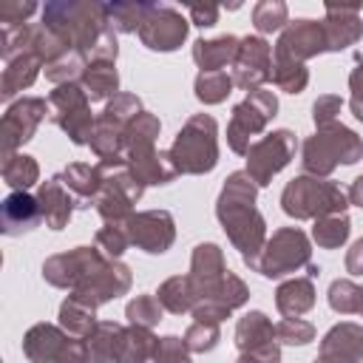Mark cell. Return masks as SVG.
<instances>
[{
    "label": "cell",
    "mask_w": 363,
    "mask_h": 363,
    "mask_svg": "<svg viewBox=\"0 0 363 363\" xmlns=\"http://www.w3.org/2000/svg\"><path fill=\"white\" fill-rule=\"evenodd\" d=\"M255 187L247 173H233L221 199H218V218L233 238V244L244 252V261L250 267L258 264V250L264 241V221L252 207Z\"/></svg>",
    "instance_id": "obj_1"
},
{
    "label": "cell",
    "mask_w": 363,
    "mask_h": 363,
    "mask_svg": "<svg viewBox=\"0 0 363 363\" xmlns=\"http://www.w3.org/2000/svg\"><path fill=\"white\" fill-rule=\"evenodd\" d=\"M45 28L68 48V51H94L99 37L108 28L105 6L96 3H54L43 11Z\"/></svg>",
    "instance_id": "obj_2"
},
{
    "label": "cell",
    "mask_w": 363,
    "mask_h": 363,
    "mask_svg": "<svg viewBox=\"0 0 363 363\" xmlns=\"http://www.w3.org/2000/svg\"><path fill=\"white\" fill-rule=\"evenodd\" d=\"M216 122L210 116H193L170 147L176 173H204L216 164Z\"/></svg>",
    "instance_id": "obj_3"
},
{
    "label": "cell",
    "mask_w": 363,
    "mask_h": 363,
    "mask_svg": "<svg viewBox=\"0 0 363 363\" xmlns=\"http://www.w3.org/2000/svg\"><path fill=\"white\" fill-rule=\"evenodd\" d=\"M363 156V142L343 125H323L303 145V167L312 173H329L337 162H357Z\"/></svg>",
    "instance_id": "obj_4"
},
{
    "label": "cell",
    "mask_w": 363,
    "mask_h": 363,
    "mask_svg": "<svg viewBox=\"0 0 363 363\" xmlns=\"http://www.w3.org/2000/svg\"><path fill=\"white\" fill-rule=\"evenodd\" d=\"M281 204L295 218H315V216H335V213H340L346 207V196L332 182H318V179L301 176V179L286 184Z\"/></svg>",
    "instance_id": "obj_5"
},
{
    "label": "cell",
    "mask_w": 363,
    "mask_h": 363,
    "mask_svg": "<svg viewBox=\"0 0 363 363\" xmlns=\"http://www.w3.org/2000/svg\"><path fill=\"white\" fill-rule=\"evenodd\" d=\"M275 108H278L275 94L261 91V88H255L241 105H235L233 122H230V130H227V139H230L233 150L247 153L250 150V136L258 133L267 125L269 116H275Z\"/></svg>",
    "instance_id": "obj_6"
},
{
    "label": "cell",
    "mask_w": 363,
    "mask_h": 363,
    "mask_svg": "<svg viewBox=\"0 0 363 363\" xmlns=\"http://www.w3.org/2000/svg\"><path fill=\"white\" fill-rule=\"evenodd\" d=\"M309 261V241L301 230H278L272 241L264 250V258H258L255 269L267 278H278L292 272L295 267Z\"/></svg>",
    "instance_id": "obj_7"
},
{
    "label": "cell",
    "mask_w": 363,
    "mask_h": 363,
    "mask_svg": "<svg viewBox=\"0 0 363 363\" xmlns=\"http://www.w3.org/2000/svg\"><path fill=\"white\" fill-rule=\"evenodd\" d=\"M295 153V136L289 130H275L247 150V176L255 184H267Z\"/></svg>",
    "instance_id": "obj_8"
},
{
    "label": "cell",
    "mask_w": 363,
    "mask_h": 363,
    "mask_svg": "<svg viewBox=\"0 0 363 363\" xmlns=\"http://www.w3.org/2000/svg\"><path fill=\"white\" fill-rule=\"evenodd\" d=\"M51 105H54V119L68 130V136L77 145L91 142L88 136H94V122L88 113V94L79 85H74V82L60 85L51 94Z\"/></svg>",
    "instance_id": "obj_9"
},
{
    "label": "cell",
    "mask_w": 363,
    "mask_h": 363,
    "mask_svg": "<svg viewBox=\"0 0 363 363\" xmlns=\"http://www.w3.org/2000/svg\"><path fill=\"white\" fill-rule=\"evenodd\" d=\"M139 37L153 51H173L187 37V20L170 6H150L139 26Z\"/></svg>",
    "instance_id": "obj_10"
},
{
    "label": "cell",
    "mask_w": 363,
    "mask_h": 363,
    "mask_svg": "<svg viewBox=\"0 0 363 363\" xmlns=\"http://www.w3.org/2000/svg\"><path fill=\"white\" fill-rule=\"evenodd\" d=\"M318 51H329V45H326L323 23H315V20L289 23L275 45V57H286V60H298V62H303L306 57H315Z\"/></svg>",
    "instance_id": "obj_11"
},
{
    "label": "cell",
    "mask_w": 363,
    "mask_h": 363,
    "mask_svg": "<svg viewBox=\"0 0 363 363\" xmlns=\"http://www.w3.org/2000/svg\"><path fill=\"white\" fill-rule=\"evenodd\" d=\"M235 77L233 82L241 85V88H252L267 82L272 77V57H269V45L261 40V37H244L241 45H238V54H235Z\"/></svg>",
    "instance_id": "obj_12"
},
{
    "label": "cell",
    "mask_w": 363,
    "mask_h": 363,
    "mask_svg": "<svg viewBox=\"0 0 363 363\" xmlns=\"http://www.w3.org/2000/svg\"><path fill=\"white\" fill-rule=\"evenodd\" d=\"M128 238L130 244L147 250V252H164L173 241V218L164 210L153 213H139L128 218Z\"/></svg>",
    "instance_id": "obj_13"
},
{
    "label": "cell",
    "mask_w": 363,
    "mask_h": 363,
    "mask_svg": "<svg viewBox=\"0 0 363 363\" xmlns=\"http://www.w3.org/2000/svg\"><path fill=\"white\" fill-rule=\"evenodd\" d=\"M357 11H360V6H326L323 31H326L329 51H340L360 37L363 26L357 20Z\"/></svg>",
    "instance_id": "obj_14"
},
{
    "label": "cell",
    "mask_w": 363,
    "mask_h": 363,
    "mask_svg": "<svg viewBox=\"0 0 363 363\" xmlns=\"http://www.w3.org/2000/svg\"><path fill=\"white\" fill-rule=\"evenodd\" d=\"M37 218H40V204L28 193H11L3 201V224H6L9 235L31 230L37 224Z\"/></svg>",
    "instance_id": "obj_15"
},
{
    "label": "cell",
    "mask_w": 363,
    "mask_h": 363,
    "mask_svg": "<svg viewBox=\"0 0 363 363\" xmlns=\"http://www.w3.org/2000/svg\"><path fill=\"white\" fill-rule=\"evenodd\" d=\"M238 45H241V40H235L230 34H224L218 40H207V43L199 40L196 48H193V57L201 65V71H221V65H227L230 60H235Z\"/></svg>",
    "instance_id": "obj_16"
},
{
    "label": "cell",
    "mask_w": 363,
    "mask_h": 363,
    "mask_svg": "<svg viewBox=\"0 0 363 363\" xmlns=\"http://www.w3.org/2000/svg\"><path fill=\"white\" fill-rule=\"evenodd\" d=\"M320 354H343V357L360 360V357H363V329L354 326V323H340V326H335V329L323 337Z\"/></svg>",
    "instance_id": "obj_17"
},
{
    "label": "cell",
    "mask_w": 363,
    "mask_h": 363,
    "mask_svg": "<svg viewBox=\"0 0 363 363\" xmlns=\"http://www.w3.org/2000/svg\"><path fill=\"white\" fill-rule=\"evenodd\" d=\"M116 68H113V60H99L94 57L85 71H82V85H85V94L88 99H105L108 94H116Z\"/></svg>",
    "instance_id": "obj_18"
},
{
    "label": "cell",
    "mask_w": 363,
    "mask_h": 363,
    "mask_svg": "<svg viewBox=\"0 0 363 363\" xmlns=\"http://www.w3.org/2000/svg\"><path fill=\"white\" fill-rule=\"evenodd\" d=\"M65 337L54 326H34L26 337V354L34 363H51L57 354H62Z\"/></svg>",
    "instance_id": "obj_19"
},
{
    "label": "cell",
    "mask_w": 363,
    "mask_h": 363,
    "mask_svg": "<svg viewBox=\"0 0 363 363\" xmlns=\"http://www.w3.org/2000/svg\"><path fill=\"white\" fill-rule=\"evenodd\" d=\"M40 213L45 216V221L54 230H60L68 221V216H71V199L60 187V179H51V182H45L40 187Z\"/></svg>",
    "instance_id": "obj_20"
},
{
    "label": "cell",
    "mask_w": 363,
    "mask_h": 363,
    "mask_svg": "<svg viewBox=\"0 0 363 363\" xmlns=\"http://www.w3.org/2000/svg\"><path fill=\"white\" fill-rule=\"evenodd\" d=\"M312 303H315V289H312V281H306V278H295L278 289V309L286 318H298Z\"/></svg>",
    "instance_id": "obj_21"
},
{
    "label": "cell",
    "mask_w": 363,
    "mask_h": 363,
    "mask_svg": "<svg viewBox=\"0 0 363 363\" xmlns=\"http://www.w3.org/2000/svg\"><path fill=\"white\" fill-rule=\"evenodd\" d=\"M235 337H238V349H241V352L269 346V343H272V323H269L261 312H250L247 318H241Z\"/></svg>",
    "instance_id": "obj_22"
},
{
    "label": "cell",
    "mask_w": 363,
    "mask_h": 363,
    "mask_svg": "<svg viewBox=\"0 0 363 363\" xmlns=\"http://www.w3.org/2000/svg\"><path fill=\"white\" fill-rule=\"evenodd\" d=\"M196 289L190 278H170L162 289H159V303L170 312H187L196 306Z\"/></svg>",
    "instance_id": "obj_23"
},
{
    "label": "cell",
    "mask_w": 363,
    "mask_h": 363,
    "mask_svg": "<svg viewBox=\"0 0 363 363\" xmlns=\"http://www.w3.org/2000/svg\"><path fill=\"white\" fill-rule=\"evenodd\" d=\"M94 309H96L94 303H88V301L71 295V298L62 303V312H60L62 326H65L68 332H74V335H91V332H94Z\"/></svg>",
    "instance_id": "obj_24"
},
{
    "label": "cell",
    "mask_w": 363,
    "mask_h": 363,
    "mask_svg": "<svg viewBox=\"0 0 363 363\" xmlns=\"http://www.w3.org/2000/svg\"><path fill=\"white\" fill-rule=\"evenodd\" d=\"M150 11V3H116V6H105L108 23L116 31H139L145 14Z\"/></svg>",
    "instance_id": "obj_25"
},
{
    "label": "cell",
    "mask_w": 363,
    "mask_h": 363,
    "mask_svg": "<svg viewBox=\"0 0 363 363\" xmlns=\"http://www.w3.org/2000/svg\"><path fill=\"white\" fill-rule=\"evenodd\" d=\"M272 79L278 82V88H284V91H289V94H298V91L306 85V68H303V62H298V60L275 57Z\"/></svg>",
    "instance_id": "obj_26"
},
{
    "label": "cell",
    "mask_w": 363,
    "mask_h": 363,
    "mask_svg": "<svg viewBox=\"0 0 363 363\" xmlns=\"http://www.w3.org/2000/svg\"><path fill=\"white\" fill-rule=\"evenodd\" d=\"M233 88V79L224 71H201L196 79V96L201 102H221Z\"/></svg>",
    "instance_id": "obj_27"
},
{
    "label": "cell",
    "mask_w": 363,
    "mask_h": 363,
    "mask_svg": "<svg viewBox=\"0 0 363 363\" xmlns=\"http://www.w3.org/2000/svg\"><path fill=\"white\" fill-rule=\"evenodd\" d=\"M312 235H315V241H318L320 247H337V244H343L346 235H349V218H346V216H323V218L315 224Z\"/></svg>",
    "instance_id": "obj_28"
},
{
    "label": "cell",
    "mask_w": 363,
    "mask_h": 363,
    "mask_svg": "<svg viewBox=\"0 0 363 363\" xmlns=\"http://www.w3.org/2000/svg\"><path fill=\"white\" fill-rule=\"evenodd\" d=\"M102 170L99 167H88V164H71L68 170H65V184L68 187H74L77 193H82V196H91V193H96L99 187H102Z\"/></svg>",
    "instance_id": "obj_29"
},
{
    "label": "cell",
    "mask_w": 363,
    "mask_h": 363,
    "mask_svg": "<svg viewBox=\"0 0 363 363\" xmlns=\"http://www.w3.org/2000/svg\"><path fill=\"white\" fill-rule=\"evenodd\" d=\"M329 303L337 312H360L363 309V289L352 281H335L329 289Z\"/></svg>",
    "instance_id": "obj_30"
},
{
    "label": "cell",
    "mask_w": 363,
    "mask_h": 363,
    "mask_svg": "<svg viewBox=\"0 0 363 363\" xmlns=\"http://www.w3.org/2000/svg\"><path fill=\"white\" fill-rule=\"evenodd\" d=\"M128 318H130L136 326L147 329V326H156V323L162 320V306H159L156 298L142 295V298H136V301L128 303Z\"/></svg>",
    "instance_id": "obj_31"
},
{
    "label": "cell",
    "mask_w": 363,
    "mask_h": 363,
    "mask_svg": "<svg viewBox=\"0 0 363 363\" xmlns=\"http://www.w3.org/2000/svg\"><path fill=\"white\" fill-rule=\"evenodd\" d=\"M252 20H255V28L261 34L278 31L286 23V6L284 3H258L252 11Z\"/></svg>",
    "instance_id": "obj_32"
},
{
    "label": "cell",
    "mask_w": 363,
    "mask_h": 363,
    "mask_svg": "<svg viewBox=\"0 0 363 363\" xmlns=\"http://www.w3.org/2000/svg\"><path fill=\"white\" fill-rule=\"evenodd\" d=\"M145 363H190L187 346L179 337H164L156 343V349L150 352V357Z\"/></svg>",
    "instance_id": "obj_33"
},
{
    "label": "cell",
    "mask_w": 363,
    "mask_h": 363,
    "mask_svg": "<svg viewBox=\"0 0 363 363\" xmlns=\"http://www.w3.org/2000/svg\"><path fill=\"white\" fill-rule=\"evenodd\" d=\"M218 340V326L216 323H207V320H196L184 337V346L193 349V352H207L213 349Z\"/></svg>",
    "instance_id": "obj_34"
},
{
    "label": "cell",
    "mask_w": 363,
    "mask_h": 363,
    "mask_svg": "<svg viewBox=\"0 0 363 363\" xmlns=\"http://www.w3.org/2000/svg\"><path fill=\"white\" fill-rule=\"evenodd\" d=\"M278 337L284 340V343H309L312 340V335H315V329H312V323H306V320H301V318H284L281 323H278Z\"/></svg>",
    "instance_id": "obj_35"
},
{
    "label": "cell",
    "mask_w": 363,
    "mask_h": 363,
    "mask_svg": "<svg viewBox=\"0 0 363 363\" xmlns=\"http://www.w3.org/2000/svg\"><path fill=\"white\" fill-rule=\"evenodd\" d=\"M96 244H99L108 255H119V252L130 244V238H128V230H125V227H119V224H108L105 230H99Z\"/></svg>",
    "instance_id": "obj_36"
},
{
    "label": "cell",
    "mask_w": 363,
    "mask_h": 363,
    "mask_svg": "<svg viewBox=\"0 0 363 363\" xmlns=\"http://www.w3.org/2000/svg\"><path fill=\"white\" fill-rule=\"evenodd\" d=\"M17 170L14 167H3V173H6V182L11 184V187H28L34 179H37V164L28 159V156H17Z\"/></svg>",
    "instance_id": "obj_37"
},
{
    "label": "cell",
    "mask_w": 363,
    "mask_h": 363,
    "mask_svg": "<svg viewBox=\"0 0 363 363\" xmlns=\"http://www.w3.org/2000/svg\"><path fill=\"white\" fill-rule=\"evenodd\" d=\"M340 108V99L337 96H320L318 102H315V122L323 128V125H332V116H335V111Z\"/></svg>",
    "instance_id": "obj_38"
},
{
    "label": "cell",
    "mask_w": 363,
    "mask_h": 363,
    "mask_svg": "<svg viewBox=\"0 0 363 363\" xmlns=\"http://www.w3.org/2000/svg\"><path fill=\"white\" fill-rule=\"evenodd\" d=\"M238 363H278V349L269 343V346H261V349H250L241 354Z\"/></svg>",
    "instance_id": "obj_39"
},
{
    "label": "cell",
    "mask_w": 363,
    "mask_h": 363,
    "mask_svg": "<svg viewBox=\"0 0 363 363\" xmlns=\"http://www.w3.org/2000/svg\"><path fill=\"white\" fill-rule=\"evenodd\" d=\"M88 357H91V354H88V346L68 340L65 349H62V354L57 357V363H88Z\"/></svg>",
    "instance_id": "obj_40"
},
{
    "label": "cell",
    "mask_w": 363,
    "mask_h": 363,
    "mask_svg": "<svg viewBox=\"0 0 363 363\" xmlns=\"http://www.w3.org/2000/svg\"><path fill=\"white\" fill-rule=\"evenodd\" d=\"M349 85H352V111H354V116L357 119H363V65L352 74V79H349Z\"/></svg>",
    "instance_id": "obj_41"
},
{
    "label": "cell",
    "mask_w": 363,
    "mask_h": 363,
    "mask_svg": "<svg viewBox=\"0 0 363 363\" xmlns=\"http://www.w3.org/2000/svg\"><path fill=\"white\" fill-rule=\"evenodd\" d=\"M190 17L196 26H216L218 6H190Z\"/></svg>",
    "instance_id": "obj_42"
},
{
    "label": "cell",
    "mask_w": 363,
    "mask_h": 363,
    "mask_svg": "<svg viewBox=\"0 0 363 363\" xmlns=\"http://www.w3.org/2000/svg\"><path fill=\"white\" fill-rule=\"evenodd\" d=\"M346 267H349V272H354V275L363 272V238L349 250V255H346Z\"/></svg>",
    "instance_id": "obj_43"
},
{
    "label": "cell",
    "mask_w": 363,
    "mask_h": 363,
    "mask_svg": "<svg viewBox=\"0 0 363 363\" xmlns=\"http://www.w3.org/2000/svg\"><path fill=\"white\" fill-rule=\"evenodd\" d=\"M349 199H352V204L363 207V176L354 179V184H352V190H349Z\"/></svg>",
    "instance_id": "obj_44"
},
{
    "label": "cell",
    "mask_w": 363,
    "mask_h": 363,
    "mask_svg": "<svg viewBox=\"0 0 363 363\" xmlns=\"http://www.w3.org/2000/svg\"><path fill=\"white\" fill-rule=\"evenodd\" d=\"M315 363H354L352 357H343V354H320Z\"/></svg>",
    "instance_id": "obj_45"
},
{
    "label": "cell",
    "mask_w": 363,
    "mask_h": 363,
    "mask_svg": "<svg viewBox=\"0 0 363 363\" xmlns=\"http://www.w3.org/2000/svg\"><path fill=\"white\" fill-rule=\"evenodd\" d=\"M360 312H363V309H360Z\"/></svg>",
    "instance_id": "obj_46"
}]
</instances>
